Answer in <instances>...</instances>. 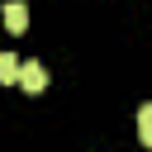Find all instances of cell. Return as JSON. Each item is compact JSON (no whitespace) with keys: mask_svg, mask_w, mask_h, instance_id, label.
<instances>
[{"mask_svg":"<svg viewBox=\"0 0 152 152\" xmlns=\"http://www.w3.org/2000/svg\"><path fill=\"white\" fill-rule=\"evenodd\" d=\"M19 86H24L28 95H38V90L48 86V71H43L38 62H19Z\"/></svg>","mask_w":152,"mask_h":152,"instance_id":"obj_1","label":"cell"},{"mask_svg":"<svg viewBox=\"0 0 152 152\" xmlns=\"http://www.w3.org/2000/svg\"><path fill=\"white\" fill-rule=\"evenodd\" d=\"M5 28H10V33H24V28H28V5H24V0H10V5H5Z\"/></svg>","mask_w":152,"mask_h":152,"instance_id":"obj_2","label":"cell"},{"mask_svg":"<svg viewBox=\"0 0 152 152\" xmlns=\"http://www.w3.org/2000/svg\"><path fill=\"white\" fill-rule=\"evenodd\" d=\"M0 86H19V57L0 52Z\"/></svg>","mask_w":152,"mask_h":152,"instance_id":"obj_3","label":"cell"},{"mask_svg":"<svg viewBox=\"0 0 152 152\" xmlns=\"http://www.w3.org/2000/svg\"><path fill=\"white\" fill-rule=\"evenodd\" d=\"M138 138H142V147H152V104L138 109Z\"/></svg>","mask_w":152,"mask_h":152,"instance_id":"obj_4","label":"cell"}]
</instances>
